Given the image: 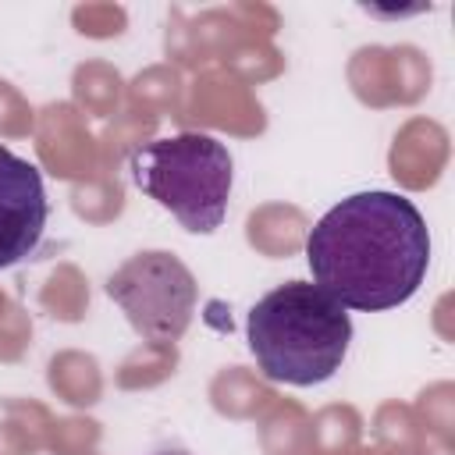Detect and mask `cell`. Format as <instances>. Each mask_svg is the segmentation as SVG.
I'll return each mask as SVG.
<instances>
[{
	"mask_svg": "<svg viewBox=\"0 0 455 455\" xmlns=\"http://www.w3.org/2000/svg\"><path fill=\"white\" fill-rule=\"evenodd\" d=\"M316 288L359 313L409 302L430 267V231L412 199L355 192L331 206L306 235Z\"/></svg>",
	"mask_w": 455,
	"mask_h": 455,
	"instance_id": "6da1fadb",
	"label": "cell"
},
{
	"mask_svg": "<svg viewBox=\"0 0 455 455\" xmlns=\"http://www.w3.org/2000/svg\"><path fill=\"white\" fill-rule=\"evenodd\" d=\"M245 334L267 380L309 387L341 370L352 341V316L323 288L288 281L249 309Z\"/></svg>",
	"mask_w": 455,
	"mask_h": 455,
	"instance_id": "7a4b0ae2",
	"label": "cell"
},
{
	"mask_svg": "<svg viewBox=\"0 0 455 455\" xmlns=\"http://www.w3.org/2000/svg\"><path fill=\"white\" fill-rule=\"evenodd\" d=\"M132 181L153 203L171 210L192 235H210L228 213L235 164L220 139L178 132L139 146L128 160Z\"/></svg>",
	"mask_w": 455,
	"mask_h": 455,
	"instance_id": "3957f363",
	"label": "cell"
},
{
	"mask_svg": "<svg viewBox=\"0 0 455 455\" xmlns=\"http://www.w3.org/2000/svg\"><path fill=\"white\" fill-rule=\"evenodd\" d=\"M107 295L121 306L135 334H142L153 345L178 341L196 313V277L174 252H135L124 259L110 281Z\"/></svg>",
	"mask_w": 455,
	"mask_h": 455,
	"instance_id": "277c9868",
	"label": "cell"
},
{
	"mask_svg": "<svg viewBox=\"0 0 455 455\" xmlns=\"http://www.w3.org/2000/svg\"><path fill=\"white\" fill-rule=\"evenodd\" d=\"M46 217L50 203L39 167L0 146V270L28 259L39 249Z\"/></svg>",
	"mask_w": 455,
	"mask_h": 455,
	"instance_id": "5b68a950",
	"label": "cell"
},
{
	"mask_svg": "<svg viewBox=\"0 0 455 455\" xmlns=\"http://www.w3.org/2000/svg\"><path fill=\"white\" fill-rule=\"evenodd\" d=\"M153 455H188V451H181V448H164V451H153Z\"/></svg>",
	"mask_w": 455,
	"mask_h": 455,
	"instance_id": "8992f818",
	"label": "cell"
}]
</instances>
